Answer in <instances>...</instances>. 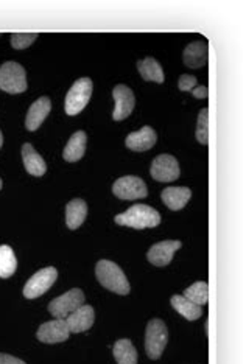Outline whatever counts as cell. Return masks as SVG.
<instances>
[{
	"label": "cell",
	"mask_w": 246,
	"mask_h": 364,
	"mask_svg": "<svg viewBox=\"0 0 246 364\" xmlns=\"http://www.w3.org/2000/svg\"><path fill=\"white\" fill-rule=\"evenodd\" d=\"M114 220H116V223L120 226H128L134 229L156 228L161 225L159 212L146 204H136L133 208H129L127 212L116 215V218Z\"/></svg>",
	"instance_id": "cell-1"
},
{
	"label": "cell",
	"mask_w": 246,
	"mask_h": 364,
	"mask_svg": "<svg viewBox=\"0 0 246 364\" xmlns=\"http://www.w3.org/2000/svg\"><path fill=\"white\" fill-rule=\"evenodd\" d=\"M97 280L109 291L125 296L129 293V282L119 264L111 260H100L95 267Z\"/></svg>",
	"instance_id": "cell-2"
},
{
	"label": "cell",
	"mask_w": 246,
	"mask_h": 364,
	"mask_svg": "<svg viewBox=\"0 0 246 364\" xmlns=\"http://www.w3.org/2000/svg\"><path fill=\"white\" fill-rule=\"evenodd\" d=\"M92 97V80L91 78H80L73 82L65 95L64 109L68 115H77L87 106Z\"/></svg>",
	"instance_id": "cell-3"
},
{
	"label": "cell",
	"mask_w": 246,
	"mask_h": 364,
	"mask_svg": "<svg viewBox=\"0 0 246 364\" xmlns=\"http://www.w3.org/2000/svg\"><path fill=\"white\" fill-rule=\"evenodd\" d=\"M169 341V330L166 322L151 319L145 330V352L151 360H159Z\"/></svg>",
	"instance_id": "cell-4"
},
{
	"label": "cell",
	"mask_w": 246,
	"mask_h": 364,
	"mask_svg": "<svg viewBox=\"0 0 246 364\" xmlns=\"http://www.w3.org/2000/svg\"><path fill=\"white\" fill-rule=\"evenodd\" d=\"M0 89L8 94H21L27 90V73L19 63L6 61L0 65Z\"/></svg>",
	"instance_id": "cell-5"
},
{
	"label": "cell",
	"mask_w": 246,
	"mask_h": 364,
	"mask_svg": "<svg viewBox=\"0 0 246 364\" xmlns=\"http://www.w3.org/2000/svg\"><path fill=\"white\" fill-rule=\"evenodd\" d=\"M85 305V293L81 291L80 288H73L69 289L68 293H64L63 296L55 297V299L48 304V311H50L52 316L56 319H65L72 314L73 311H77L80 307Z\"/></svg>",
	"instance_id": "cell-6"
},
{
	"label": "cell",
	"mask_w": 246,
	"mask_h": 364,
	"mask_svg": "<svg viewBox=\"0 0 246 364\" xmlns=\"http://www.w3.org/2000/svg\"><path fill=\"white\" fill-rule=\"evenodd\" d=\"M56 277H58V271L53 267L39 269L28 279V282L23 287V296L27 299H36V297L43 296L56 282Z\"/></svg>",
	"instance_id": "cell-7"
},
{
	"label": "cell",
	"mask_w": 246,
	"mask_h": 364,
	"mask_svg": "<svg viewBox=\"0 0 246 364\" xmlns=\"http://www.w3.org/2000/svg\"><path fill=\"white\" fill-rule=\"evenodd\" d=\"M112 192L120 200L131 201V200H141L149 195V188H146L145 182L137 176H123L114 182Z\"/></svg>",
	"instance_id": "cell-8"
},
{
	"label": "cell",
	"mask_w": 246,
	"mask_h": 364,
	"mask_svg": "<svg viewBox=\"0 0 246 364\" xmlns=\"http://www.w3.org/2000/svg\"><path fill=\"white\" fill-rule=\"evenodd\" d=\"M151 176L159 182H173L181 175L176 157L171 154H159L151 164Z\"/></svg>",
	"instance_id": "cell-9"
},
{
	"label": "cell",
	"mask_w": 246,
	"mask_h": 364,
	"mask_svg": "<svg viewBox=\"0 0 246 364\" xmlns=\"http://www.w3.org/2000/svg\"><path fill=\"white\" fill-rule=\"evenodd\" d=\"M112 97H114V100H116V107H114L112 119L116 122H122L127 117H129L131 112H133V109H134V105H136V98H134L133 90H131L125 85H119L114 87Z\"/></svg>",
	"instance_id": "cell-10"
},
{
	"label": "cell",
	"mask_w": 246,
	"mask_h": 364,
	"mask_svg": "<svg viewBox=\"0 0 246 364\" xmlns=\"http://www.w3.org/2000/svg\"><path fill=\"white\" fill-rule=\"evenodd\" d=\"M69 335L70 332L64 319H53V321L44 322V324L38 328V333H36L39 341L46 344H56V343L68 341Z\"/></svg>",
	"instance_id": "cell-11"
},
{
	"label": "cell",
	"mask_w": 246,
	"mask_h": 364,
	"mask_svg": "<svg viewBox=\"0 0 246 364\" xmlns=\"http://www.w3.org/2000/svg\"><path fill=\"white\" fill-rule=\"evenodd\" d=\"M179 247H181L179 240H164V242L156 243L150 247L146 257H149V262L154 264V267H167Z\"/></svg>",
	"instance_id": "cell-12"
},
{
	"label": "cell",
	"mask_w": 246,
	"mask_h": 364,
	"mask_svg": "<svg viewBox=\"0 0 246 364\" xmlns=\"http://www.w3.org/2000/svg\"><path fill=\"white\" fill-rule=\"evenodd\" d=\"M94 319H95V313L91 305H83L80 307L77 311H73L65 318V324H68V328L70 333H81L86 332V330L91 328L94 326Z\"/></svg>",
	"instance_id": "cell-13"
},
{
	"label": "cell",
	"mask_w": 246,
	"mask_h": 364,
	"mask_svg": "<svg viewBox=\"0 0 246 364\" xmlns=\"http://www.w3.org/2000/svg\"><path fill=\"white\" fill-rule=\"evenodd\" d=\"M156 140H158V137H156V131L151 127H144L139 131H134L131 132V134H128L125 145L133 151H146V150H151L156 144Z\"/></svg>",
	"instance_id": "cell-14"
},
{
	"label": "cell",
	"mask_w": 246,
	"mask_h": 364,
	"mask_svg": "<svg viewBox=\"0 0 246 364\" xmlns=\"http://www.w3.org/2000/svg\"><path fill=\"white\" fill-rule=\"evenodd\" d=\"M52 109V102L48 97H41L38 100L30 106L27 119H26V127L28 131H36L41 125H43L44 119L48 115Z\"/></svg>",
	"instance_id": "cell-15"
},
{
	"label": "cell",
	"mask_w": 246,
	"mask_h": 364,
	"mask_svg": "<svg viewBox=\"0 0 246 364\" xmlns=\"http://www.w3.org/2000/svg\"><path fill=\"white\" fill-rule=\"evenodd\" d=\"M208 44L204 41H195L191 43L183 53V61L191 69H200L208 63Z\"/></svg>",
	"instance_id": "cell-16"
},
{
	"label": "cell",
	"mask_w": 246,
	"mask_h": 364,
	"mask_svg": "<svg viewBox=\"0 0 246 364\" xmlns=\"http://www.w3.org/2000/svg\"><path fill=\"white\" fill-rule=\"evenodd\" d=\"M161 198L170 210H181L192 198V192L188 187H167L162 190Z\"/></svg>",
	"instance_id": "cell-17"
},
{
	"label": "cell",
	"mask_w": 246,
	"mask_h": 364,
	"mask_svg": "<svg viewBox=\"0 0 246 364\" xmlns=\"http://www.w3.org/2000/svg\"><path fill=\"white\" fill-rule=\"evenodd\" d=\"M87 217V204L86 201L80 200H72L65 205V225L69 229H78L83 225Z\"/></svg>",
	"instance_id": "cell-18"
},
{
	"label": "cell",
	"mask_w": 246,
	"mask_h": 364,
	"mask_svg": "<svg viewBox=\"0 0 246 364\" xmlns=\"http://www.w3.org/2000/svg\"><path fill=\"white\" fill-rule=\"evenodd\" d=\"M22 159H23V167L33 176H43L47 167L43 157H41L31 144H23L22 145Z\"/></svg>",
	"instance_id": "cell-19"
},
{
	"label": "cell",
	"mask_w": 246,
	"mask_h": 364,
	"mask_svg": "<svg viewBox=\"0 0 246 364\" xmlns=\"http://www.w3.org/2000/svg\"><path fill=\"white\" fill-rule=\"evenodd\" d=\"M86 144H87L86 132L85 131H77L75 134H73L69 139L68 145L64 146V151H63L64 159L68 161V162H77V161H80L81 157L85 156Z\"/></svg>",
	"instance_id": "cell-20"
},
{
	"label": "cell",
	"mask_w": 246,
	"mask_h": 364,
	"mask_svg": "<svg viewBox=\"0 0 246 364\" xmlns=\"http://www.w3.org/2000/svg\"><path fill=\"white\" fill-rule=\"evenodd\" d=\"M171 307H173L181 316H184L188 321H196L198 318H201L203 310L198 305H195L193 302H191L183 294H175L171 296L170 299Z\"/></svg>",
	"instance_id": "cell-21"
},
{
	"label": "cell",
	"mask_w": 246,
	"mask_h": 364,
	"mask_svg": "<svg viewBox=\"0 0 246 364\" xmlns=\"http://www.w3.org/2000/svg\"><path fill=\"white\" fill-rule=\"evenodd\" d=\"M117 364H137V350L129 339H119L112 347Z\"/></svg>",
	"instance_id": "cell-22"
},
{
	"label": "cell",
	"mask_w": 246,
	"mask_h": 364,
	"mask_svg": "<svg viewBox=\"0 0 246 364\" xmlns=\"http://www.w3.org/2000/svg\"><path fill=\"white\" fill-rule=\"evenodd\" d=\"M137 69L145 81H154V82H159V85H162L164 78H166L164 77V70L161 68V64L151 56L145 58V60H142V61H139Z\"/></svg>",
	"instance_id": "cell-23"
},
{
	"label": "cell",
	"mask_w": 246,
	"mask_h": 364,
	"mask_svg": "<svg viewBox=\"0 0 246 364\" xmlns=\"http://www.w3.org/2000/svg\"><path fill=\"white\" fill-rule=\"evenodd\" d=\"M16 269H18V259H16L14 251L8 245H2L0 246V277H11Z\"/></svg>",
	"instance_id": "cell-24"
},
{
	"label": "cell",
	"mask_w": 246,
	"mask_h": 364,
	"mask_svg": "<svg viewBox=\"0 0 246 364\" xmlns=\"http://www.w3.org/2000/svg\"><path fill=\"white\" fill-rule=\"evenodd\" d=\"M183 296L186 299L201 307V305H206L209 301V285L206 282H195L193 285L184 289Z\"/></svg>",
	"instance_id": "cell-25"
},
{
	"label": "cell",
	"mask_w": 246,
	"mask_h": 364,
	"mask_svg": "<svg viewBox=\"0 0 246 364\" xmlns=\"http://www.w3.org/2000/svg\"><path fill=\"white\" fill-rule=\"evenodd\" d=\"M196 140L201 145L209 144V109L203 107L198 114V123H196Z\"/></svg>",
	"instance_id": "cell-26"
},
{
	"label": "cell",
	"mask_w": 246,
	"mask_h": 364,
	"mask_svg": "<svg viewBox=\"0 0 246 364\" xmlns=\"http://www.w3.org/2000/svg\"><path fill=\"white\" fill-rule=\"evenodd\" d=\"M36 38H38V33H13L11 46L14 48H18V50H22V48H27L35 43Z\"/></svg>",
	"instance_id": "cell-27"
},
{
	"label": "cell",
	"mask_w": 246,
	"mask_h": 364,
	"mask_svg": "<svg viewBox=\"0 0 246 364\" xmlns=\"http://www.w3.org/2000/svg\"><path fill=\"white\" fill-rule=\"evenodd\" d=\"M198 86V81H196L195 77L192 75H181L178 81V87L183 90V92H192V90Z\"/></svg>",
	"instance_id": "cell-28"
},
{
	"label": "cell",
	"mask_w": 246,
	"mask_h": 364,
	"mask_svg": "<svg viewBox=\"0 0 246 364\" xmlns=\"http://www.w3.org/2000/svg\"><path fill=\"white\" fill-rule=\"evenodd\" d=\"M0 364H26L22 360L13 357L8 353H0Z\"/></svg>",
	"instance_id": "cell-29"
},
{
	"label": "cell",
	"mask_w": 246,
	"mask_h": 364,
	"mask_svg": "<svg viewBox=\"0 0 246 364\" xmlns=\"http://www.w3.org/2000/svg\"><path fill=\"white\" fill-rule=\"evenodd\" d=\"M192 94H193L195 98H206L209 92H208V87L206 86H196L192 90Z\"/></svg>",
	"instance_id": "cell-30"
},
{
	"label": "cell",
	"mask_w": 246,
	"mask_h": 364,
	"mask_svg": "<svg viewBox=\"0 0 246 364\" xmlns=\"http://www.w3.org/2000/svg\"><path fill=\"white\" fill-rule=\"evenodd\" d=\"M2 144H4V136H2V131H0V148H2Z\"/></svg>",
	"instance_id": "cell-31"
},
{
	"label": "cell",
	"mask_w": 246,
	"mask_h": 364,
	"mask_svg": "<svg viewBox=\"0 0 246 364\" xmlns=\"http://www.w3.org/2000/svg\"><path fill=\"white\" fill-rule=\"evenodd\" d=\"M0 190H2V179H0Z\"/></svg>",
	"instance_id": "cell-32"
}]
</instances>
